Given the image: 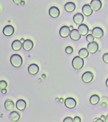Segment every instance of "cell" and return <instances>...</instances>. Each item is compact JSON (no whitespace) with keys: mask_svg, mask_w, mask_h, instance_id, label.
Instances as JSON below:
<instances>
[{"mask_svg":"<svg viewBox=\"0 0 108 122\" xmlns=\"http://www.w3.org/2000/svg\"><path fill=\"white\" fill-rule=\"evenodd\" d=\"M10 62L13 66L19 67L22 65L23 59L20 55L18 54H14L10 58Z\"/></svg>","mask_w":108,"mask_h":122,"instance_id":"1","label":"cell"},{"mask_svg":"<svg viewBox=\"0 0 108 122\" xmlns=\"http://www.w3.org/2000/svg\"><path fill=\"white\" fill-rule=\"evenodd\" d=\"M84 61L82 58L79 56H76L74 58L72 61V65L75 69H80L84 65Z\"/></svg>","mask_w":108,"mask_h":122,"instance_id":"2","label":"cell"},{"mask_svg":"<svg viewBox=\"0 0 108 122\" xmlns=\"http://www.w3.org/2000/svg\"><path fill=\"white\" fill-rule=\"evenodd\" d=\"M92 34L96 39H101L104 36V32L101 28L96 27L93 29Z\"/></svg>","mask_w":108,"mask_h":122,"instance_id":"3","label":"cell"},{"mask_svg":"<svg viewBox=\"0 0 108 122\" xmlns=\"http://www.w3.org/2000/svg\"><path fill=\"white\" fill-rule=\"evenodd\" d=\"M87 49L90 53L94 54L98 50V44L94 41L90 42L87 46Z\"/></svg>","mask_w":108,"mask_h":122,"instance_id":"4","label":"cell"},{"mask_svg":"<svg viewBox=\"0 0 108 122\" xmlns=\"http://www.w3.org/2000/svg\"><path fill=\"white\" fill-rule=\"evenodd\" d=\"M94 75L92 72L87 71L83 73L82 76V80L84 82L89 83L92 81Z\"/></svg>","mask_w":108,"mask_h":122,"instance_id":"5","label":"cell"},{"mask_svg":"<svg viewBox=\"0 0 108 122\" xmlns=\"http://www.w3.org/2000/svg\"><path fill=\"white\" fill-rule=\"evenodd\" d=\"M70 31L69 27L66 25L63 26L60 29V35L62 38H66L70 35Z\"/></svg>","mask_w":108,"mask_h":122,"instance_id":"6","label":"cell"},{"mask_svg":"<svg viewBox=\"0 0 108 122\" xmlns=\"http://www.w3.org/2000/svg\"><path fill=\"white\" fill-rule=\"evenodd\" d=\"M92 9L94 11H97L101 9L102 3L100 0H92L90 3Z\"/></svg>","mask_w":108,"mask_h":122,"instance_id":"7","label":"cell"},{"mask_svg":"<svg viewBox=\"0 0 108 122\" xmlns=\"http://www.w3.org/2000/svg\"><path fill=\"white\" fill-rule=\"evenodd\" d=\"M64 104L66 107L68 108H74L76 105V102L75 100L72 98H68L65 100Z\"/></svg>","mask_w":108,"mask_h":122,"instance_id":"8","label":"cell"},{"mask_svg":"<svg viewBox=\"0 0 108 122\" xmlns=\"http://www.w3.org/2000/svg\"><path fill=\"white\" fill-rule=\"evenodd\" d=\"M14 29L13 26L10 25L5 26L3 30L4 34L5 36H10L14 34Z\"/></svg>","mask_w":108,"mask_h":122,"instance_id":"9","label":"cell"},{"mask_svg":"<svg viewBox=\"0 0 108 122\" xmlns=\"http://www.w3.org/2000/svg\"><path fill=\"white\" fill-rule=\"evenodd\" d=\"M33 47V43L32 40L27 39L25 40L23 43V47L25 51L31 50Z\"/></svg>","mask_w":108,"mask_h":122,"instance_id":"10","label":"cell"},{"mask_svg":"<svg viewBox=\"0 0 108 122\" xmlns=\"http://www.w3.org/2000/svg\"><path fill=\"white\" fill-rule=\"evenodd\" d=\"M49 14L53 18H56L59 16L60 11L59 9L56 6L50 8L49 10Z\"/></svg>","mask_w":108,"mask_h":122,"instance_id":"11","label":"cell"},{"mask_svg":"<svg viewBox=\"0 0 108 122\" xmlns=\"http://www.w3.org/2000/svg\"><path fill=\"white\" fill-rule=\"evenodd\" d=\"M70 37L73 41H77L81 38V34L77 29H73L70 32Z\"/></svg>","mask_w":108,"mask_h":122,"instance_id":"12","label":"cell"},{"mask_svg":"<svg viewBox=\"0 0 108 122\" xmlns=\"http://www.w3.org/2000/svg\"><path fill=\"white\" fill-rule=\"evenodd\" d=\"M82 13L86 16H90L93 12V10L90 5L88 4L83 5L82 8Z\"/></svg>","mask_w":108,"mask_h":122,"instance_id":"13","label":"cell"},{"mask_svg":"<svg viewBox=\"0 0 108 122\" xmlns=\"http://www.w3.org/2000/svg\"><path fill=\"white\" fill-rule=\"evenodd\" d=\"M78 29L80 34L83 36L87 35L89 31V27L87 25L84 24L80 25Z\"/></svg>","mask_w":108,"mask_h":122,"instance_id":"14","label":"cell"},{"mask_svg":"<svg viewBox=\"0 0 108 122\" xmlns=\"http://www.w3.org/2000/svg\"><path fill=\"white\" fill-rule=\"evenodd\" d=\"M84 20L83 15L80 13H77L74 15L73 20L74 22L77 25L80 24L83 22Z\"/></svg>","mask_w":108,"mask_h":122,"instance_id":"15","label":"cell"},{"mask_svg":"<svg viewBox=\"0 0 108 122\" xmlns=\"http://www.w3.org/2000/svg\"><path fill=\"white\" fill-rule=\"evenodd\" d=\"M39 67L38 66L35 64H32L28 68V71L32 75H35L38 72Z\"/></svg>","mask_w":108,"mask_h":122,"instance_id":"16","label":"cell"},{"mask_svg":"<svg viewBox=\"0 0 108 122\" xmlns=\"http://www.w3.org/2000/svg\"><path fill=\"white\" fill-rule=\"evenodd\" d=\"M8 117L10 121L12 122H15L19 120L20 117V115L17 112L14 111L12 112L9 114Z\"/></svg>","mask_w":108,"mask_h":122,"instance_id":"17","label":"cell"},{"mask_svg":"<svg viewBox=\"0 0 108 122\" xmlns=\"http://www.w3.org/2000/svg\"><path fill=\"white\" fill-rule=\"evenodd\" d=\"M26 103L24 100L20 99L18 100L16 103V107L19 110L22 111L26 108Z\"/></svg>","mask_w":108,"mask_h":122,"instance_id":"18","label":"cell"},{"mask_svg":"<svg viewBox=\"0 0 108 122\" xmlns=\"http://www.w3.org/2000/svg\"><path fill=\"white\" fill-rule=\"evenodd\" d=\"M75 5L72 2H69L64 5L65 10L69 12H73L75 10Z\"/></svg>","mask_w":108,"mask_h":122,"instance_id":"19","label":"cell"},{"mask_svg":"<svg viewBox=\"0 0 108 122\" xmlns=\"http://www.w3.org/2000/svg\"><path fill=\"white\" fill-rule=\"evenodd\" d=\"M5 107L6 109L8 111H11L14 109L15 105L14 102L11 99H7L5 101L4 104Z\"/></svg>","mask_w":108,"mask_h":122,"instance_id":"20","label":"cell"},{"mask_svg":"<svg viewBox=\"0 0 108 122\" xmlns=\"http://www.w3.org/2000/svg\"><path fill=\"white\" fill-rule=\"evenodd\" d=\"M22 43L19 40L14 41L12 43V47L13 49L15 51H18L21 49Z\"/></svg>","mask_w":108,"mask_h":122,"instance_id":"21","label":"cell"},{"mask_svg":"<svg viewBox=\"0 0 108 122\" xmlns=\"http://www.w3.org/2000/svg\"><path fill=\"white\" fill-rule=\"evenodd\" d=\"M78 54L80 57L81 58L85 59L89 56V52L87 49L81 48L79 51Z\"/></svg>","mask_w":108,"mask_h":122,"instance_id":"22","label":"cell"},{"mask_svg":"<svg viewBox=\"0 0 108 122\" xmlns=\"http://www.w3.org/2000/svg\"><path fill=\"white\" fill-rule=\"evenodd\" d=\"M100 100V98L98 95L94 94L92 95L90 98V102L91 104L93 105L97 104Z\"/></svg>","mask_w":108,"mask_h":122,"instance_id":"23","label":"cell"},{"mask_svg":"<svg viewBox=\"0 0 108 122\" xmlns=\"http://www.w3.org/2000/svg\"><path fill=\"white\" fill-rule=\"evenodd\" d=\"M7 84L6 81H1L0 82V89L2 90L5 88L7 87Z\"/></svg>","mask_w":108,"mask_h":122,"instance_id":"24","label":"cell"},{"mask_svg":"<svg viewBox=\"0 0 108 122\" xmlns=\"http://www.w3.org/2000/svg\"><path fill=\"white\" fill-rule=\"evenodd\" d=\"M94 39V37L93 36L92 34H88L86 37V40L87 41L89 42L93 41Z\"/></svg>","mask_w":108,"mask_h":122,"instance_id":"25","label":"cell"},{"mask_svg":"<svg viewBox=\"0 0 108 122\" xmlns=\"http://www.w3.org/2000/svg\"><path fill=\"white\" fill-rule=\"evenodd\" d=\"M73 51V48L71 46H68L65 49V51L67 54H70L72 53Z\"/></svg>","mask_w":108,"mask_h":122,"instance_id":"26","label":"cell"},{"mask_svg":"<svg viewBox=\"0 0 108 122\" xmlns=\"http://www.w3.org/2000/svg\"><path fill=\"white\" fill-rule=\"evenodd\" d=\"M102 59L105 63L108 64V53H105L103 55Z\"/></svg>","mask_w":108,"mask_h":122,"instance_id":"27","label":"cell"},{"mask_svg":"<svg viewBox=\"0 0 108 122\" xmlns=\"http://www.w3.org/2000/svg\"><path fill=\"white\" fill-rule=\"evenodd\" d=\"M64 122H74L73 119L71 117H66L63 121Z\"/></svg>","mask_w":108,"mask_h":122,"instance_id":"28","label":"cell"},{"mask_svg":"<svg viewBox=\"0 0 108 122\" xmlns=\"http://www.w3.org/2000/svg\"><path fill=\"white\" fill-rule=\"evenodd\" d=\"M74 122H81V119L80 117L78 116H76L74 118Z\"/></svg>","mask_w":108,"mask_h":122,"instance_id":"29","label":"cell"},{"mask_svg":"<svg viewBox=\"0 0 108 122\" xmlns=\"http://www.w3.org/2000/svg\"><path fill=\"white\" fill-rule=\"evenodd\" d=\"M22 0H13L14 2L16 5H19V4L21 3Z\"/></svg>","mask_w":108,"mask_h":122,"instance_id":"30","label":"cell"},{"mask_svg":"<svg viewBox=\"0 0 108 122\" xmlns=\"http://www.w3.org/2000/svg\"><path fill=\"white\" fill-rule=\"evenodd\" d=\"M1 92L3 94H5L7 92V90L5 88L3 89L2 90Z\"/></svg>","mask_w":108,"mask_h":122,"instance_id":"31","label":"cell"},{"mask_svg":"<svg viewBox=\"0 0 108 122\" xmlns=\"http://www.w3.org/2000/svg\"><path fill=\"white\" fill-rule=\"evenodd\" d=\"M95 122H104V121H103V120H101V119H99V118H98V119H97V120L96 121H95Z\"/></svg>","mask_w":108,"mask_h":122,"instance_id":"32","label":"cell"},{"mask_svg":"<svg viewBox=\"0 0 108 122\" xmlns=\"http://www.w3.org/2000/svg\"><path fill=\"white\" fill-rule=\"evenodd\" d=\"M105 122H108V115L106 116L105 118Z\"/></svg>","mask_w":108,"mask_h":122,"instance_id":"33","label":"cell"},{"mask_svg":"<svg viewBox=\"0 0 108 122\" xmlns=\"http://www.w3.org/2000/svg\"><path fill=\"white\" fill-rule=\"evenodd\" d=\"M106 86H107L108 87V78L107 79V80H106Z\"/></svg>","mask_w":108,"mask_h":122,"instance_id":"34","label":"cell"}]
</instances>
